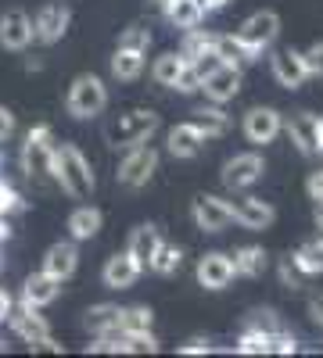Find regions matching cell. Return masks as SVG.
Wrapping results in <instances>:
<instances>
[{
    "label": "cell",
    "instance_id": "1",
    "mask_svg": "<svg viewBox=\"0 0 323 358\" xmlns=\"http://www.w3.org/2000/svg\"><path fill=\"white\" fill-rule=\"evenodd\" d=\"M50 172H54V183H62V190L76 201H86L94 194V169L90 162L83 158V151L76 143H62L54 147V162H50Z\"/></svg>",
    "mask_w": 323,
    "mask_h": 358
},
{
    "label": "cell",
    "instance_id": "2",
    "mask_svg": "<svg viewBox=\"0 0 323 358\" xmlns=\"http://www.w3.org/2000/svg\"><path fill=\"white\" fill-rule=\"evenodd\" d=\"M155 129H158L155 111H126L104 129V136L111 147H137V143H148Z\"/></svg>",
    "mask_w": 323,
    "mask_h": 358
},
{
    "label": "cell",
    "instance_id": "3",
    "mask_svg": "<svg viewBox=\"0 0 323 358\" xmlns=\"http://www.w3.org/2000/svg\"><path fill=\"white\" fill-rule=\"evenodd\" d=\"M54 136L47 126H36L33 133H29L25 147H22V169L29 179H36V183H47V179H54L50 172V162H54Z\"/></svg>",
    "mask_w": 323,
    "mask_h": 358
},
{
    "label": "cell",
    "instance_id": "4",
    "mask_svg": "<svg viewBox=\"0 0 323 358\" xmlns=\"http://www.w3.org/2000/svg\"><path fill=\"white\" fill-rule=\"evenodd\" d=\"M126 158L119 165V183L126 190H140V187H148L151 183V176L158 172V151L148 143H137V147H126Z\"/></svg>",
    "mask_w": 323,
    "mask_h": 358
},
{
    "label": "cell",
    "instance_id": "5",
    "mask_svg": "<svg viewBox=\"0 0 323 358\" xmlns=\"http://www.w3.org/2000/svg\"><path fill=\"white\" fill-rule=\"evenodd\" d=\"M104 104H108V90L97 76H79L69 86V111L76 118H94L104 111Z\"/></svg>",
    "mask_w": 323,
    "mask_h": 358
},
{
    "label": "cell",
    "instance_id": "6",
    "mask_svg": "<svg viewBox=\"0 0 323 358\" xmlns=\"http://www.w3.org/2000/svg\"><path fill=\"white\" fill-rule=\"evenodd\" d=\"M287 136H291V143H295L305 158L323 155V118H319V115H312V111H298V115H291V122H287Z\"/></svg>",
    "mask_w": 323,
    "mask_h": 358
},
{
    "label": "cell",
    "instance_id": "7",
    "mask_svg": "<svg viewBox=\"0 0 323 358\" xmlns=\"http://www.w3.org/2000/svg\"><path fill=\"white\" fill-rule=\"evenodd\" d=\"M280 33V15L277 11H255L252 18H245V25L238 29V40L245 47H252L255 54H262V47H270Z\"/></svg>",
    "mask_w": 323,
    "mask_h": 358
},
{
    "label": "cell",
    "instance_id": "8",
    "mask_svg": "<svg viewBox=\"0 0 323 358\" xmlns=\"http://www.w3.org/2000/svg\"><path fill=\"white\" fill-rule=\"evenodd\" d=\"M262 172H266L262 155H238L223 165V187L226 190H248L252 183L262 179Z\"/></svg>",
    "mask_w": 323,
    "mask_h": 358
},
{
    "label": "cell",
    "instance_id": "9",
    "mask_svg": "<svg viewBox=\"0 0 323 358\" xmlns=\"http://www.w3.org/2000/svg\"><path fill=\"white\" fill-rule=\"evenodd\" d=\"M191 215L198 222L201 233H223L230 222H233V212H230V201L223 197H209V194H201L191 208Z\"/></svg>",
    "mask_w": 323,
    "mask_h": 358
},
{
    "label": "cell",
    "instance_id": "10",
    "mask_svg": "<svg viewBox=\"0 0 323 358\" xmlns=\"http://www.w3.org/2000/svg\"><path fill=\"white\" fill-rule=\"evenodd\" d=\"M8 322H11V330H15L25 344H43V348L54 344V341H50V326H47V319L40 315V308H29V305L11 308Z\"/></svg>",
    "mask_w": 323,
    "mask_h": 358
},
{
    "label": "cell",
    "instance_id": "11",
    "mask_svg": "<svg viewBox=\"0 0 323 358\" xmlns=\"http://www.w3.org/2000/svg\"><path fill=\"white\" fill-rule=\"evenodd\" d=\"M241 83H245V76H241L238 65H219L216 72H209L201 79V90L212 104H226L241 94Z\"/></svg>",
    "mask_w": 323,
    "mask_h": 358
},
{
    "label": "cell",
    "instance_id": "12",
    "mask_svg": "<svg viewBox=\"0 0 323 358\" xmlns=\"http://www.w3.org/2000/svg\"><path fill=\"white\" fill-rule=\"evenodd\" d=\"M238 276V268H233V255H223V251H212L198 262V283L205 290H226Z\"/></svg>",
    "mask_w": 323,
    "mask_h": 358
},
{
    "label": "cell",
    "instance_id": "13",
    "mask_svg": "<svg viewBox=\"0 0 323 358\" xmlns=\"http://www.w3.org/2000/svg\"><path fill=\"white\" fill-rule=\"evenodd\" d=\"M69 22H72L69 4H43L40 15H36V22H33V36L40 43H57V40L65 36Z\"/></svg>",
    "mask_w": 323,
    "mask_h": 358
},
{
    "label": "cell",
    "instance_id": "14",
    "mask_svg": "<svg viewBox=\"0 0 323 358\" xmlns=\"http://www.w3.org/2000/svg\"><path fill=\"white\" fill-rule=\"evenodd\" d=\"M284 129V118L277 108H252L245 115V136L252 143H273Z\"/></svg>",
    "mask_w": 323,
    "mask_h": 358
},
{
    "label": "cell",
    "instance_id": "15",
    "mask_svg": "<svg viewBox=\"0 0 323 358\" xmlns=\"http://www.w3.org/2000/svg\"><path fill=\"white\" fill-rule=\"evenodd\" d=\"M270 69H273V79H277L280 86H287V90H298V86L309 79V72H305V65H302V54L291 50V47L273 50Z\"/></svg>",
    "mask_w": 323,
    "mask_h": 358
},
{
    "label": "cell",
    "instance_id": "16",
    "mask_svg": "<svg viewBox=\"0 0 323 358\" xmlns=\"http://www.w3.org/2000/svg\"><path fill=\"white\" fill-rule=\"evenodd\" d=\"M233 212V222H241L245 229H270L277 212L270 201H259V197H241L238 204H230Z\"/></svg>",
    "mask_w": 323,
    "mask_h": 358
},
{
    "label": "cell",
    "instance_id": "17",
    "mask_svg": "<svg viewBox=\"0 0 323 358\" xmlns=\"http://www.w3.org/2000/svg\"><path fill=\"white\" fill-rule=\"evenodd\" d=\"M33 40H36L33 36V18L25 11H4V18H0V43L8 50H25Z\"/></svg>",
    "mask_w": 323,
    "mask_h": 358
},
{
    "label": "cell",
    "instance_id": "18",
    "mask_svg": "<svg viewBox=\"0 0 323 358\" xmlns=\"http://www.w3.org/2000/svg\"><path fill=\"white\" fill-rule=\"evenodd\" d=\"M79 265V251H76V241H62V244H50L47 255H43V273L54 276V280H69Z\"/></svg>",
    "mask_w": 323,
    "mask_h": 358
},
{
    "label": "cell",
    "instance_id": "19",
    "mask_svg": "<svg viewBox=\"0 0 323 358\" xmlns=\"http://www.w3.org/2000/svg\"><path fill=\"white\" fill-rule=\"evenodd\" d=\"M57 294H62V280L47 276L43 268H40V273H33V276L25 280V287H22V305H29V308H47Z\"/></svg>",
    "mask_w": 323,
    "mask_h": 358
},
{
    "label": "cell",
    "instance_id": "20",
    "mask_svg": "<svg viewBox=\"0 0 323 358\" xmlns=\"http://www.w3.org/2000/svg\"><path fill=\"white\" fill-rule=\"evenodd\" d=\"M137 276H140V268H137V262H133L126 251L111 255V258L104 262V268H101V280H104L108 290H126V287L137 283Z\"/></svg>",
    "mask_w": 323,
    "mask_h": 358
},
{
    "label": "cell",
    "instance_id": "21",
    "mask_svg": "<svg viewBox=\"0 0 323 358\" xmlns=\"http://www.w3.org/2000/svg\"><path fill=\"white\" fill-rule=\"evenodd\" d=\"M165 140H169V155L172 158H194V155H201V147H205V136L198 133L194 122H176Z\"/></svg>",
    "mask_w": 323,
    "mask_h": 358
},
{
    "label": "cell",
    "instance_id": "22",
    "mask_svg": "<svg viewBox=\"0 0 323 358\" xmlns=\"http://www.w3.org/2000/svg\"><path fill=\"white\" fill-rule=\"evenodd\" d=\"M158 244H162V236H158V229H155V226H137V229L130 233L126 255L137 262V268H140V273L151 265V258H155V248H158Z\"/></svg>",
    "mask_w": 323,
    "mask_h": 358
},
{
    "label": "cell",
    "instance_id": "23",
    "mask_svg": "<svg viewBox=\"0 0 323 358\" xmlns=\"http://www.w3.org/2000/svg\"><path fill=\"white\" fill-rule=\"evenodd\" d=\"M101 222H104V215L97 212L94 204H79L76 212L69 215V233H72V241H94V236L101 233Z\"/></svg>",
    "mask_w": 323,
    "mask_h": 358
},
{
    "label": "cell",
    "instance_id": "24",
    "mask_svg": "<svg viewBox=\"0 0 323 358\" xmlns=\"http://www.w3.org/2000/svg\"><path fill=\"white\" fill-rule=\"evenodd\" d=\"M212 50H216V57H219L223 65H238V69L252 65L255 57H259V54H255L252 47H245L238 36H216V40H212Z\"/></svg>",
    "mask_w": 323,
    "mask_h": 358
},
{
    "label": "cell",
    "instance_id": "25",
    "mask_svg": "<svg viewBox=\"0 0 323 358\" xmlns=\"http://www.w3.org/2000/svg\"><path fill=\"white\" fill-rule=\"evenodd\" d=\"M165 8V18H169V25H176V29H194L201 18H205V8L198 4V0H169V4H162Z\"/></svg>",
    "mask_w": 323,
    "mask_h": 358
},
{
    "label": "cell",
    "instance_id": "26",
    "mask_svg": "<svg viewBox=\"0 0 323 358\" xmlns=\"http://www.w3.org/2000/svg\"><path fill=\"white\" fill-rule=\"evenodd\" d=\"M191 122L198 126V133L205 136V140H212V136H223L226 129H230V118H226V111H223V104H209V108H201Z\"/></svg>",
    "mask_w": 323,
    "mask_h": 358
},
{
    "label": "cell",
    "instance_id": "27",
    "mask_svg": "<svg viewBox=\"0 0 323 358\" xmlns=\"http://www.w3.org/2000/svg\"><path fill=\"white\" fill-rule=\"evenodd\" d=\"M184 65H187V57H184L180 50H165L162 57H155V65H151V79H155L158 86H176V79H180Z\"/></svg>",
    "mask_w": 323,
    "mask_h": 358
},
{
    "label": "cell",
    "instance_id": "28",
    "mask_svg": "<svg viewBox=\"0 0 323 358\" xmlns=\"http://www.w3.org/2000/svg\"><path fill=\"white\" fill-rule=\"evenodd\" d=\"M119 305H94L90 312H86L83 315V326H86V330H90V334H115V330H119Z\"/></svg>",
    "mask_w": 323,
    "mask_h": 358
},
{
    "label": "cell",
    "instance_id": "29",
    "mask_svg": "<svg viewBox=\"0 0 323 358\" xmlns=\"http://www.w3.org/2000/svg\"><path fill=\"white\" fill-rule=\"evenodd\" d=\"M140 72H144V50H126V47L115 50V57H111V76L115 79L133 83V79H140Z\"/></svg>",
    "mask_w": 323,
    "mask_h": 358
},
{
    "label": "cell",
    "instance_id": "30",
    "mask_svg": "<svg viewBox=\"0 0 323 358\" xmlns=\"http://www.w3.org/2000/svg\"><path fill=\"white\" fill-rule=\"evenodd\" d=\"M266 265H270V255L262 248H255V244H248V248H241L238 255H233V268H238V276H262V273H266Z\"/></svg>",
    "mask_w": 323,
    "mask_h": 358
},
{
    "label": "cell",
    "instance_id": "31",
    "mask_svg": "<svg viewBox=\"0 0 323 358\" xmlns=\"http://www.w3.org/2000/svg\"><path fill=\"white\" fill-rule=\"evenodd\" d=\"M291 258H295V265L302 268V276H319V273H323V236H316V241H305Z\"/></svg>",
    "mask_w": 323,
    "mask_h": 358
},
{
    "label": "cell",
    "instance_id": "32",
    "mask_svg": "<svg viewBox=\"0 0 323 358\" xmlns=\"http://www.w3.org/2000/svg\"><path fill=\"white\" fill-rule=\"evenodd\" d=\"M151 322H155V312L148 305H137V308H123L119 312V330L123 334H151Z\"/></svg>",
    "mask_w": 323,
    "mask_h": 358
},
{
    "label": "cell",
    "instance_id": "33",
    "mask_svg": "<svg viewBox=\"0 0 323 358\" xmlns=\"http://www.w3.org/2000/svg\"><path fill=\"white\" fill-rule=\"evenodd\" d=\"M180 262H184V251L176 248V244H158L148 268H151V273H158V276H172L176 268H180Z\"/></svg>",
    "mask_w": 323,
    "mask_h": 358
},
{
    "label": "cell",
    "instance_id": "34",
    "mask_svg": "<svg viewBox=\"0 0 323 358\" xmlns=\"http://www.w3.org/2000/svg\"><path fill=\"white\" fill-rule=\"evenodd\" d=\"M233 348H238V355H270V337L248 326V330L238 337V344H233Z\"/></svg>",
    "mask_w": 323,
    "mask_h": 358
},
{
    "label": "cell",
    "instance_id": "35",
    "mask_svg": "<svg viewBox=\"0 0 323 358\" xmlns=\"http://www.w3.org/2000/svg\"><path fill=\"white\" fill-rule=\"evenodd\" d=\"M212 33H201V29L194 25V29H187V43L180 47V54L187 57V62H191V57H198V54H205V50H212Z\"/></svg>",
    "mask_w": 323,
    "mask_h": 358
},
{
    "label": "cell",
    "instance_id": "36",
    "mask_svg": "<svg viewBox=\"0 0 323 358\" xmlns=\"http://www.w3.org/2000/svg\"><path fill=\"white\" fill-rule=\"evenodd\" d=\"M248 326H252V330H259V334H266V337H273L277 330H284L280 319H277V312H270V308H259V312H252Z\"/></svg>",
    "mask_w": 323,
    "mask_h": 358
},
{
    "label": "cell",
    "instance_id": "37",
    "mask_svg": "<svg viewBox=\"0 0 323 358\" xmlns=\"http://www.w3.org/2000/svg\"><path fill=\"white\" fill-rule=\"evenodd\" d=\"M148 43H151V33L144 25H130L126 33L119 36V47H126V50H144L148 54Z\"/></svg>",
    "mask_w": 323,
    "mask_h": 358
},
{
    "label": "cell",
    "instance_id": "38",
    "mask_svg": "<svg viewBox=\"0 0 323 358\" xmlns=\"http://www.w3.org/2000/svg\"><path fill=\"white\" fill-rule=\"evenodd\" d=\"M302 65H305L309 76H319V79H323V40L312 43L309 50H302Z\"/></svg>",
    "mask_w": 323,
    "mask_h": 358
},
{
    "label": "cell",
    "instance_id": "39",
    "mask_svg": "<svg viewBox=\"0 0 323 358\" xmlns=\"http://www.w3.org/2000/svg\"><path fill=\"white\" fill-rule=\"evenodd\" d=\"M295 351H298V344H295V337H291V334L277 330L270 337V355H295Z\"/></svg>",
    "mask_w": 323,
    "mask_h": 358
},
{
    "label": "cell",
    "instance_id": "40",
    "mask_svg": "<svg viewBox=\"0 0 323 358\" xmlns=\"http://www.w3.org/2000/svg\"><path fill=\"white\" fill-rule=\"evenodd\" d=\"M22 208V197L4 183V179H0V215H8V212H18Z\"/></svg>",
    "mask_w": 323,
    "mask_h": 358
},
{
    "label": "cell",
    "instance_id": "41",
    "mask_svg": "<svg viewBox=\"0 0 323 358\" xmlns=\"http://www.w3.org/2000/svg\"><path fill=\"white\" fill-rule=\"evenodd\" d=\"M280 276H284V283H287L291 290H295V287H302V268L295 265V258H291V255L280 262Z\"/></svg>",
    "mask_w": 323,
    "mask_h": 358
},
{
    "label": "cell",
    "instance_id": "42",
    "mask_svg": "<svg viewBox=\"0 0 323 358\" xmlns=\"http://www.w3.org/2000/svg\"><path fill=\"white\" fill-rule=\"evenodd\" d=\"M305 194H309L312 201H323V169L309 172V179H305Z\"/></svg>",
    "mask_w": 323,
    "mask_h": 358
},
{
    "label": "cell",
    "instance_id": "43",
    "mask_svg": "<svg viewBox=\"0 0 323 358\" xmlns=\"http://www.w3.org/2000/svg\"><path fill=\"white\" fill-rule=\"evenodd\" d=\"M212 348H209V341H201V337H194V341H187V344H180V355H209Z\"/></svg>",
    "mask_w": 323,
    "mask_h": 358
},
{
    "label": "cell",
    "instance_id": "44",
    "mask_svg": "<svg viewBox=\"0 0 323 358\" xmlns=\"http://www.w3.org/2000/svg\"><path fill=\"white\" fill-rule=\"evenodd\" d=\"M15 133V115L8 108H0V140H8Z\"/></svg>",
    "mask_w": 323,
    "mask_h": 358
},
{
    "label": "cell",
    "instance_id": "45",
    "mask_svg": "<svg viewBox=\"0 0 323 358\" xmlns=\"http://www.w3.org/2000/svg\"><path fill=\"white\" fill-rule=\"evenodd\" d=\"M309 312H312V322H316V326H323V294L309 301Z\"/></svg>",
    "mask_w": 323,
    "mask_h": 358
},
{
    "label": "cell",
    "instance_id": "46",
    "mask_svg": "<svg viewBox=\"0 0 323 358\" xmlns=\"http://www.w3.org/2000/svg\"><path fill=\"white\" fill-rule=\"evenodd\" d=\"M11 308H15V305H11V297H8V290H0V322H4V319L11 315Z\"/></svg>",
    "mask_w": 323,
    "mask_h": 358
},
{
    "label": "cell",
    "instance_id": "47",
    "mask_svg": "<svg viewBox=\"0 0 323 358\" xmlns=\"http://www.w3.org/2000/svg\"><path fill=\"white\" fill-rule=\"evenodd\" d=\"M198 4L205 8V11H219V8H226L230 0H198Z\"/></svg>",
    "mask_w": 323,
    "mask_h": 358
},
{
    "label": "cell",
    "instance_id": "48",
    "mask_svg": "<svg viewBox=\"0 0 323 358\" xmlns=\"http://www.w3.org/2000/svg\"><path fill=\"white\" fill-rule=\"evenodd\" d=\"M312 219H316V229L323 233V201H316V212H312Z\"/></svg>",
    "mask_w": 323,
    "mask_h": 358
},
{
    "label": "cell",
    "instance_id": "49",
    "mask_svg": "<svg viewBox=\"0 0 323 358\" xmlns=\"http://www.w3.org/2000/svg\"><path fill=\"white\" fill-rule=\"evenodd\" d=\"M158 4H169V0H158Z\"/></svg>",
    "mask_w": 323,
    "mask_h": 358
}]
</instances>
